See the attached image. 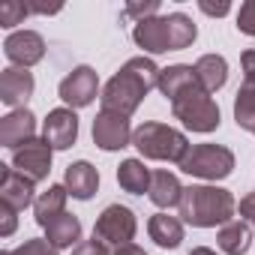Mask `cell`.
<instances>
[{
	"instance_id": "cell-1",
	"label": "cell",
	"mask_w": 255,
	"mask_h": 255,
	"mask_svg": "<svg viewBox=\"0 0 255 255\" xmlns=\"http://www.w3.org/2000/svg\"><path fill=\"white\" fill-rule=\"evenodd\" d=\"M159 75H162V69L150 57H132V60H126L123 69L105 84V90L99 96L102 99V111H117V114L129 117L141 105V99L153 87H159Z\"/></svg>"
},
{
	"instance_id": "cell-2",
	"label": "cell",
	"mask_w": 255,
	"mask_h": 255,
	"mask_svg": "<svg viewBox=\"0 0 255 255\" xmlns=\"http://www.w3.org/2000/svg\"><path fill=\"white\" fill-rule=\"evenodd\" d=\"M177 207H180L183 222H189L195 228L228 225L234 219V210H237L234 195L222 186H186Z\"/></svg>"
},
{
	"instance_id": "cell-3",
	"label": "cell",
	"mask_w": 255,
	"mask_h": 255,
	"mask_svg": "<svg viewBox=\"0 0 255 255\" xmlns=\"http://www.w3.org/2000/svg\"><path fill=\"white\" fill-rule=\"evenodd\" d=\"M132 144L138 147V153L144 159L177 162V165L189 150L186 135L180 129H174V126H165V123H141L132 135Z\"/></svg>"
},
{
	"instance_id": "cell-4",
	"label": "cell",
	"mask_w": 255,
	"mask_h": 255,
	"mask_svg": "<svg viewBox=\"0 0 255 255\" xmlns=\"http://www.w3.org/2000/svg\"><path fill=\"white\" fill-rule=\"evenodd\" d=\"M171 114L192 132H213L219 126V105L201 84H192L189 90L177 93L171 99Z\"/></svg>"
},
{
	"instance_id": "cell-5",
	"label": "cell",
	"mask_w": 255,
	"mask_h": 255,
	"mask_svg": "<svg viewBox=\"0 0 255 255\" xmlns=\"http://www.w3.org/2000/svg\"><path fill=\"white\" fill-rule=\"evenodd\" d=\"M180 171L201 180H222L234 171V153L222 144H189L180 159Z\"/></svg>"
},
{
	"instance_id": "cell-6",
	"label": "cell",
	"mask_w": 255,
	"mask_h": 255,
	"mask_svg": "<svg viewBox=\"0 0 255 255\" xmlns=\"http://www.w3.org/2000/svg\"><path fill=\"white\" fill-rule=\"evenodd\" d=\"M135 213L129 207H123V204H108L96 225H93V237H99L102 243H114V246H123V243H132L135 237Z\"/></svg>"
},
{
	"instance_id": "cell-7",
	"label": "cell",
	"mask_w": 255,
	"mask_h": 255,
	"mask_svg": "<svg viewBox=\"0 0 255 255\" xmlns=\"http://www.w3.org/2000/svg\"><path fill=\"white\" fill-rule=\"evenodd\" d=\"M132 126L126 114L117 111H99L93 120V141L102 150H123L126 144H132Z\"/></svg>"
},
{
	"instance_id": "cell-8",
	"label": "cell",
	"mask_w": 255,
	"mask_h": 255,
	"mask_svg": "<svg viewBox=\"0 0 255 255\" xmlns=\"http://www.w3.org/2000/svg\"><path fill=\"white\" fill-rule=\"evenodd\" d=\"M51 144L45 138H33L27 144H21L18 150H12V168L21 171L24 177H30L33 183L45 180L51 171Z\"/></svg>"
},
{
	"instance_id": "cell-9",
	"label": "cell",
	"mask_w": 255,
	"mask_h": 255,
	"mask_svg": "<svg viewBox=\"0 0 255 255\" xmlns=\"http://www.w3.org/2000/svg\"><path fill=\"white\" fill-rule=\"evenodd\" d=\"M57 93H60V99H63L66 105H72V108L90 105V102L96 99V93H99V75H96V69H90V66H75V69L60 81Z\"/></svg>"
},
{
	"instance_id": "cell-10",
	"label": "cell",
	"mask_w": 255,
	"mask_h": 255,
	"mask_svg": "<svg viewBox=\"0 0 255 255\" xmlns=\"http://www.w3.org/2000/svg\"><path fill=\"white\" fill-rule=\"evenodd\" d=\"M3 54L21 66V69H30L33 63H39L45 57V39L36 33V30H15L6 36L3 42Z\"/></svg>"
},
{
	"instance_id": "cell-11",
	"label": "cell",
	"mask_w": 255,
	"mask_h": 255,
	"mask_svg": "<svg viewBox=\"0 0 255 255\" xmlns=\"http://www.w3.org/2000/svg\"><path fill=\"white\" fill-rule=\"evenodd\" d=\"M42 138L54 147V150H69L78 138V117L72 108H54L48 111L45 123H42Z\"/></svg>"
},
{
	"instance_id": "cell-12",
	"label": "cell",
	"mask_w": 255,
	"mask_h": 255,
	"mask_svg": "<svg viewBox=\"0 0 255 255\" xmlns=\"http://www.w3.org/2000/svg\"><path fill=\"white\" fill-rule=\"evenodd\" d=\"M36 183L30 177H24L21 171L15 168H6V165H0V198H3V204L15 207V210H24L30 204H36Z\"/></svg>"
},
{
	"instance_id": "cell-13",
	"label": "cell",
	"mask_w": 255,
	"mask_h": 255,
	"mask_svg": "<svg viewBox=\"0 0 255 255\" xmlns=\"http://www.w3.org/2000/svg\"><path fill=\"white\" fill-rule=\"evenodd\" d=\"M33 138H36V117L27 108L9 111L3 120H0V144H3V147L18 150L21 144L33 141Z\"/></svg>"
},
{
	"instance_id": "cell-14",
	"label": "cell",
	"mask_w": 255,
	"mask_h": 255,
	"mask_svg": "<svg viewBox=\"0 0 255 255\" xmlns=\"http://www.w3.org/2000/svg\"><path fill=\"white\" fill-rule=\"evenodd\" d=\"M33 96V75L21 66H9L0 75V99L9 108H24V102Z\"/></svg>"
},
{
	"instance_id": "cell-15",
	"label": "cell",
	"mask_w": 255,
	"mask_h": 255,
	"mask_svg": "<svg viewBox=\"0 0 255 255\" xmlns=\"http://www.w3.org/2000/svg\"><path fill=\"white\" fill-rule=\"evenodd\" d=\"M132 39L138 48H144L147 54H162V51H171V36H168V18H144V21H135V30H132Z\"/></svg>"
},
{
	"instance_id": "cell-16",
	"label": "cell",
	"mask_w": 255,
	"mask_h": 255,
	"mask_svg": "<svg viewBox=\"0 0 255 255\" xmlns=\"http://www.w3.org/2000/svg\"><path fill=\"white\" fill-rule=\"evenodd\" d=\"M63 186H66V192H69L72 198L87 201V198H93V195H96V186H99V171H96L87 159L72 162V165L66 168V174H63Z\"/></svg>"
},
{
	"instance_id": "cell-17",
	"label": "cell",
	"mask_w": 255,
	"mask_h": 255,
	"mask_svg": "<svg viewBox=\"0 0 255 255\" xmlns=\"http://www.w3.org/2000/svg\"><path fill=\"white\" fill-rule=\"evenodd\" d=\"M147 198H150L156 207H162V210H165V207H177L180 198H183V186H180L177 174H171V171H153Z\"/></svg>"
},
{
	"instance_id": "cell-18",
	"label": "cell",
	"mask_w": 255,
	"mask_h": 255,
	"mask_svg": "<svg viewBox=\"0 0 255 255\" xmlns=\"http://www.w3.org/2000/svg\"><path fill=\"white\" fill-rule=\"evenodd\" d=\"M150 180H153V171L141 159H123L117 168V183L129 195H144L150 189Z\"/></svg>"
},
{
	"instance_id": "cell-19",
	"label": "cell",
	"mask_w": 255,
	"mask_h": 255,
	"mask_svg": "<svg viewBox=\"0 0 255 255\" xmlns=\"http://www.w3.org/2000/svg\"><path fill=\"white\" fill-rule=\"evenodd\" d=\"M45 240L57 249H66V246H78L81 243V219L75 213H60L54 222L45 225Z\"/></svg>"
},
{
	"instance_id": "cell-20",
	"label": "cell",
	"mask_w": 255,
	"mask_h": 255,
	"mask_svg": "<svg viewBox=\"0 0 255 255\" xmlns=\"http://www.w3.org/2000/svg\"><path fill=\"white\" fill-rule=\"evenodd\" d=\"M147 231H150V240L156 246H162V249H177L180 240H183V222L177 216H168V213L150 216Z\"/></svg>"
},
{
	"instance_id": "cell-21",
	"label": "cell",
	"mask_w": 255,
	"mask_h": 255,
	"mask_svg": "<svg viewBox=\"0 0 255 255\" xmlns=\"http://www.w3.org/2000/svg\"><path fill=\"white\" fill-rule=\"evenodd\" d=\"M219 249L225 255H246L249 252V243H252V228L246 219H231L228 225L219 228V237H216Z\"/></svg>"
},
{
	"instance_id": "cell-22",
	"label": "cell",
	"mask_w": 255,
	"mask_h": 255,
	"mask_svg": "<svg viewBox=\"0 0 255 255\" xmlns=\"http://www.w3.org/2000/svg\"><path fill=\"white\" fill-rule=\"evenodd\" d=\"M195 75H198V84L207 93H216L228 78V63L219 54H204V57L195 60Z\"/></svg>"
},
{
	"instance_id": "cell-23",
	"label": "cell",
	"mask_w": 255,
	"mask_h": 255,
	"mask_svg": "<svg viewBox=\"0 0 255 255\" xmlns=\"http://www.w3.org/2000/svg\"><path fill=\"white\" fill-rule=\"evenodd\" d=\"M192 84H198V75H195V66H186V63H174V66L162 69V75H159V90L168 102L177 93L189 90Z\"/></svg>"
},
{
	"instance_id": "cell-24",
	"label": "cell",
	"mask_w": 255,
	"mask_h": 255,
	"mask_svg": "<svg viewBox=\"0 0 255 255\" xmlns=\"http://www.w3.org/2000/svg\"><path fill=\"white\" fill-rule=\"evenodd\" d=\"M66 186H48L39 198H36V204H33V213H36V222L45 228L48 222H54L60 213H66Z\"/></svg>"
},
{
	"instance_id": "cell-25",
	"label": "cell",
	"mask_w": 255,
	"mask_h": 255,
	"mask_svg": "<svg viewBox=\"0 0 255 255\" xmlns=\"http://www.w3.org/2000/svg\"><path fill=\"white\" fill-rule=\"evenodd\" d=\"M165 18H168L171 51H183V48H189V45L195 42V36H198V30H195L192 18H189V15H183V12H171V15H165Z\"/></svg>"
},
{
	"instance_id": "cell-26",
	"label": "cell",
	"mask_w": 255,
	"mask_h": 255,
	"mask_svg": "<svg viewBox=\"0 0 255 255\" xmlns=\"http://www.w3.org/2000/svg\"><path fill=\"white\" fill-rule=\"evenodd\" d=\"M234 120L246 132L255 135V84H243L234 99Z\"/></svg>"
},
{
	"instance_id": "cell-27",
	"label": "cell",
	"mask_w": 255,
	"mask_h": 255,
	"mask_svg": "<svg viewBox=\"0 0 255 255\" xmlns=\"http://www.w3.org/2000/svg\"><path fill=\"white\" fill-rule=\"evenodd\" d=\"M24 15H30V6L18 3V0H6L0 6V27H15V24H21Z\"/></svg>"
},
{
	"instance_id": "cell-28",
	"label": "cell",
	"mask_w": 255,
	"mask_h": 255,
	"mask_svg": "<svg viewBox=\"0 0 255 255\" xmlns=\"http://www.w3.org/2000/svg\"><path fill=\"white\" fill-rule=\"evenodd\" d=\"M12 255H57V246H51L42 237H33V240H24L21 246H15Z\"/></svg>"
},
{
	"instance_id": "cell-29",
	"label": "cell",
	"mask_w": 255,
	"mask_h": 255,
	"mask_svg": "<svg viewBox=\"0 0 255 255\" xmlns=\"http://www.w3.org/2000/svg\"><path fill=\"white\" fill-rule=\"evenodd\" d=\"M237 30L246 36H255V0H246L237 12Z\"/></svg>"
},
{
	"instance_id": "cell-30",
	"label": "cell",
	"mask_w": 255,
	"mask_h": 255,
	"mask_svg": "<svg viewBox=\"0 0 255 255\" xmlns=\"http://www.w3.org/2000/svg\"><path fill=\"white\" fill-rule=\"evenodd\" d=\"M159 12V3L156 0H147V3H129L123 9V15L126 18H138V21H144V18H153Z\"/></svg>"
},
{
	"instance_id": "cell-31",
	"label": "cell",
	"mask_w": 255,
	"mask_h": 255,
	"mask_svg": "<svg viewBox=\"0 0 255 255\" xmlns=\"http://www.w3.org/2000/svg\"><path fill=\"white\" fill-rule=\"evenodd\" d=\"M72 255H111V252H108V243H102L99 237H90V240H81L78 246H72Z\"/></svg>"
},
{
	"instance_id": "cell-32",
	"label": "cell",
	"mask_w": 255,
	"mask_h": 255,
	"mask_svg": "<svg viewBox=\"0 0 255 255\" xmlns=\"http://www.w3.org/2000/svg\"><path fill=\"white\" fill-rule=\"evenodd\" d=\"M15 207H9V204H0V216H3V225H0V234L3 237H9L12 231H15V225H18V219H15Z\"/></svg>"
},
{
	"instance_id": "cell-33",
	"label": "cell",
	"mask_w": 255,
	"mask_h": 255,
	"mask_svg": "<svg viewBox=\"0 0 255 255\" xmlns=\"http://www.w3.org/2000/svg\"><path fill=\"white\" fill-rule=\"evenodd\" d=\"M243 84H255V51H243Z\"/></svg>"
},
{
	"instance_id": "cell-34",
	"label": "cell",
	"mask_w": 255,
	"mask_h": 255,
	"mask_svg": "<svg viewBox=\"0 0 255 255\" xmlns=\"http://www.w3.org/2000/svg\"><path fill=\"white\" fill-rule=\"evenodd\" d=\"M198 9L207 12V15H228L231 6H228V3H216V6H213V3H198Z\"/></svg>"
},
{
	"instance_id": "cell-35",
	"label": "cell",
	"mask_w": 255,
	"mask_h": 255,
	"mask_svg": "<svg viewBox=\"0 0 255 255\" xmlns=\"http://www.w3.org/2000/svg\"><path fill=\"white\" fill-rule=\"evenodd\" d=\"M114 255H147L138 243H123V246H117L114 249Z\"/></svg>"
},
{
	"instance_id": "cell-36",
	"label": "cell",
	"mask_w": 255,
	"mask_h": 255,
	"mask_svg": "<svg viewBox=\"0 0 255 255\" xmlns=\"http://www.w3.org/2000/svg\"><path fill=\"white\" fill-rule=\"evenodd\" d=\"M189 255H216V252H213V249H207V246H195Z\"/></svg>"
},
{
	"instance_id": "cell-37",
	"label": "cell",
	"mask_w": 255,
	"mask_h": 255,
	"mask_svg": "<svg viewBox=\"0 0 255 255\" xmlns=\"http://www.w3.org/2000/svg\"><path fill=\"white\" fill-rule=\"evenodd\" d=\"M0 255H12V252H0Z\"/></svg>"
}]
</instances>
